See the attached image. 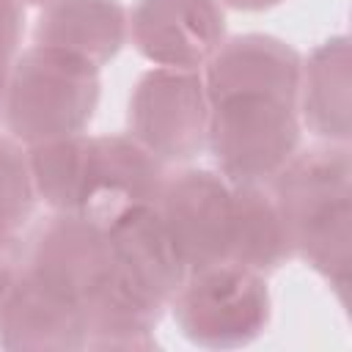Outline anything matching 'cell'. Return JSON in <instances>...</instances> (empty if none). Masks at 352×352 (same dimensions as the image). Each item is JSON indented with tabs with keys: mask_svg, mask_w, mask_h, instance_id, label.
Here are the masks:
<instances>
[{
	"mask_svg": "<svg viewBox=\"0 0 352 352\" xmlns=\"http://www.w3.org/2000/svg\"><path fill=\"white\" fill-rule=\"evenodd\" d=\"M88 66L66 50L33 52L14 82V129L28 138H50L80 126L96 96Z\"/></svg>",
	"mask_w": 352,
	"mask_h": 352,
	"instance_id": "1",
	"label": "cell"
},
{
	"mask_svg": "<svg viewBox=\"0 0 352 352\" xmlns=\"http://www.w3.org/2000/svg\"><path fill=\"white\" fill-rule=\"evenodd\" d=\"M294 140V126L289 116L280 113L267 96H234L217 107L214 121V148L217 160L239 179H253L270 170L283 148Z\"/></svg>",
	"mask_w": 352,
	"mask_h": 352,
	"instance_id": "2",
	"label": "cell"
},
{
	"mask_svg": "<svg viewBox=\"0 0 352 352\" xmlns=\"http://www.w3.org/2000/svg\"><path fill=\"white\" fill-rule=\"evenodd\" d=\"M157 162L126 140L113 138L88 143L80 206H85L94 220L116 223L118 217L143 209L148 195H157Z\"/></svg>",
	"mask_w": 352,
	"mask_h": 352,
	"instance_id": "3",
	"label": "cell"
},
{
	"mask_svg": "<svg viewBox=\"0 0 352 352\" xmlns=\"http://www.w3.org/2000/svg\"><path fill=\"white\" fill-rule=\"evenodd\" d=\"M228 195L209 173H182L165 190L162 223L179 253L192 261H209L228 245Z\"/></svg>",
	"mask_w": 352,
	"mask_h": 352,
	"instance_id": "4",
	"label": "cell"
},
{
	"mask_svg": "<svg viewBox=\"0 0 352 352\" xmlns=\"http://www.w3.org/2000/svg\"><path fill=\"white\" fill-rule=\"evenodd\" d=\"M201 99L187 77L151 74L138 94L135 113L143 135L162 151L187 157L201 138Z\"/></svg>",
	"mask_w": 352,
	"mask_h": 352,
	"instance_id": "5",
	"label": "cell"
},
{
	"mask_svg": "<svg viewBox=\"0 0 352 352\" xmlns=\"http://www.w3.org/2000/svg\"><path fill=\"white\" fill-rule=\"evenodd\" d=\"M25 165L16 157V148L0 140V231H8L30 209V192L25 179Z\"/></svg>",
	"mask_w": 352,
	"mask_h": 352,
	"instance_id": "6",
	"label": "cell"
},
{
	"mask_svg": "<svg viewBox=\"0 0 352 352\" xmlns=\"http://www.w3.org/2000/svg\"><path fill=\"white\" fill-rule=\"evenodd\" d=\"M16 41V11L11 0H0V94H3V77H6V60Z\"/></svg>",
	"mask_w": 352,
	"mask_h": 352,
	"instance_id": "7",
	"label": "cell"
}]
</instances>
